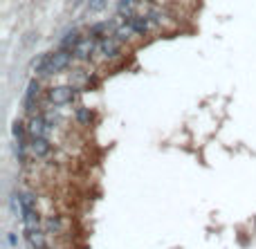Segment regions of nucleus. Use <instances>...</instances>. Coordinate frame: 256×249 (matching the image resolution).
<instances>
[{"label":"nucleus","instance_id":"nucleus-7","mask_svg":"<svg viewBox=\"0 0 256 249\" xmlns=\"http://www.w3.org/2000/svg\"><path fill=\"white\" fill-rule=\"evenodd\" d=\"M25 238H27V243H29L31 249H43L45 247V238H43V234H40L38 227H25Z\"/></svg>","mask_w":256,"mask_h":249},{"label":"nucleus","instance_id":"nucleus-8","mask_svg":"<svg viewBox=\"0 0 256 249\" xmlns=\"http://www.w3.org/2000/svg\"><path fill=\"white\" fill-rule=\"evenodd\" d=\"M112 34H115V25L112 23H97L90 29V36L97 38V41H101V38H106V36H112Z\"/></svg>","mask_w":256,"mask_h":249},{"label":"nucleus","instance_id":"nucleus-1","mask_svg":"<svg viewBox=\"0 0 256 249\" xmlns=\"http://www.w3.org/2000/svg\"><path fill=\"white\" fill-rule=\"evenodd\" d=\"M99 54L103 56V59H117V56L121 54V41L112 34V36H106L99 41Z\"/></svg>","mask_w":256,"mask_h":249},{"label":"nucleus","instance_id":"nucleus-15","mask_svg":"<svg viewBox=\"0 0 256 249\" xmlns=\"http://www.w3.org/2000/svg\"><path fill=\"white\" fill-rule=\"evenodd\" d=\"M90 119H92V113L85 108H79L76 110V122L79 124H90Z\"/></svg>","mask_w":256,"mask_h":249},{"label":"nucleus","instance_id":"nucleus-9","mask_svg":"<svg viewBox=\"0 0 256 249\" xmlns=\"http://www.w3.org/2000/svg\"><path fill=\"white\" fill-rule=\"evenodd\" d=\"M81 43V34H79V29H72V32H67L65 36H63V41H61V50H67V52H72L74 54V50H76V45Z\"/></svg>","mask_w":256,"mask_h":249},{"label":"nucleus","instance_id":"nucleus-14","mask_svg":"<svg viewBox=\"0 0 256 249\" xmlns=\"http://www.w3.org/2000/svg\"><path fill=\"white\" fill-rule=\"evenodd\" d=\"M108 5V0H88V9L92 11V14H97V11H103Z\"/></svg>","mask_w":256,"mask_h":249},{"label":"nucleus","instance_id":"nucleus-4","mask_svg":"<svg viewBox=\"0 0 256 249\" xmlns=\"http://www.w3.org/2000/svg\"><path fill=\"white\" fill-rule=\"evenodd\" d=\"M47 122H45V115H38V117H31L29 119V126H27V132H29L31 137H45V132H47Z\"/></svg>","mask_w":256,"mask_h":249},{"label":"nucleus","instance_id":"nucleus-16","mask_svg":"<svg viewBox=\"0 0 256 249\" xmlns=\"http://www.w3.org/2000/svg\"><path fill=\"white\" fill-rule=\"evenodd\" d=\"M43 249H45V247H43Z\"/></svg>","mask_w":256,"mask_h":249},{"label":"nucleus","instance_id":"nucleus-10","mask_svg":"<svg viewBox=\"0 0 256 249\" xmlns=\"http://www.w3.org/2000/svg\"><path fill=\"white\" fill-rule=\"evenodd\" d=\"M36 97H38V81H29V86H27V92H25V110L27 113H31L36 106Z\"/></svg>","mask_w":256,"mask_h":249},{"label":"nucleus","instance_id":"nucleus-5","mask_svg":"<svg viewBox=\"0 0 256 249\" xmlns=\"http://www.w3.org/2000/svg\"><path fill=\"white\" fill-rule=\"evenodd\" d=\"M126 23L130 25V29H133L137 36H144V34L151 29V18H144V16H128Z\"/></svg>","mask_w":256,"mask_h":249},{"label":"nucleus","instance_id":"nucleus-11","mask_svg":"<svg viewBox=\"0 0 256 249\" xmlns=\"http://www.w3.org/2000/svg\"><path fill=\"white\" fill-rule=\"evenodd\" d=\"M11 209L16 216L22 218V213H25V202H22V193L20 191H11Z\"/></svg>","mask_w":256,"mask_h":249},{"label":"nucleus","instance_id":"nucleus-3","mask_svg":"<svg viewBox=\"0 0 256 249\" xmlns=\"http://www.w3.org/2000/svg\"><path fill=\"white\" fill-rule=\"evenodd\" d=\"M94 50H99V43H97V38H85V41H81L79 45H76V50H74V56L76 59H90V56L94 54Z\"/></svg>","mask_w":256,"mask_h":249},{"label":"nucleus","instance_id":"nucleus-2","mask_svg":"<svg viewBox=\"0 0 256 249\" xmlns=\"http://www.w3.org/2000/svg\"><path fill=\"white\" fill-rule=\"evenodd\" d=\"M74 88H70V86H58V88H52V90L47 92V99H49V104L52 106H65V104H70L72 99H74Z\"/></svg>","mask_w":256,"mask_h":249},{"label":"nucleus","instance_id":"nucleus-6","mask_svg":"<svg viewBox=\"0 0 256 249\" xmlns=\"http://www.w3.org/2000/svg\"><path fill=\"white\" fill-rule=\"evenodd\" d=\"M29 150H31V155H36V157H47L52 148H49V141L45 139V137H31Z\"/></svg>","mask_w":256,"mask_h":249},{"label":"nucleus","instance_id":"nucleus-13","mask_svg":"<svg viewBox=\"0 0 256 249\" xmlns=\"http://www.w3.org/2000/svg\"><path fill=\"white\" fill-rule=\"evenodd\" d=\"M11 130H13V139H16V144H25V126H22L20 122H13Z\"/></svg>","mask_w":256,"mask_h":249},{"label":"nucleus","instance_id":"nucleus-12","mask_svg":"<svg viewBox=\"0 0 256 249\" xmlns=\"http://www.w3.org/2000/svg\"><path fill=\"white\" fill-rule=\"evenodd\" d=\"M61 229H63L61 218H47V220H45V231H49V234H58Z\"/></svg>","mask_w":256,"mask_h":249}]
</instances>
